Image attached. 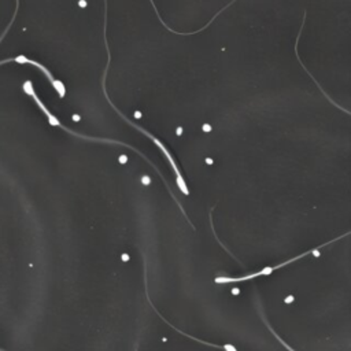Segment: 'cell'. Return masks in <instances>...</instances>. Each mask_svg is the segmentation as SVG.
<instances>
[{
    "mask_svg": "<svg viewBox=\"0 0 351 351\" xmlns=\"http://www.w3.org/2000/svg\"><path fill=\"white\" fill-rule=\"evenodd\" d=\"M106 29H107V13H105V43H106V50H107V66H106V70H105V76H103V81H102V87H103V91H105V96H106V99H107V102H109V105L113 107V109L117 111V114L121 117V118L123 119V121H126V122L131 125V126H133L135 129H137V131H140V132L144 135V136H147L148 139H151L152 140V143L155 144L158 148H159L162 152H164V155H165V158L166 159L169 161V164H170V166H172V169H173V172L176 173V182H177V185H178V188H180V191L184 194V195H189V189H188V187H187V182H185V180H184V177H182V174H181V172H180V169H178V165H177V162L174 161V158H173V155L170 154V151L166 148V146H165L164 143L161 142L159 139L158 137H155L154 135H151L150 132H147L146 129L144 128H142V126H139L137 123H135V122H132L131 119L126 117V115H123L121 111H119L117 107L114 106V103L113 102L110 101V98H109V93H107V89H106V77H107V72H109V69H110V60H111V55H110V48H109V44H107V35H106Z\"/></svg>",
    "mask_w": 351,
    "mask_h": 351,
    "instance_id": "obj_1",
    "label": "cell"
},
{
    "mask_svg": "<svg viewBox=\"0 0 351 351\" xmlns=\"http://www.w3.org/2000/svg\"><path fill=\"white\" fill-rule=\"evenodd\" d=\"M22 88H23V92L26 93V95H29V96H32L33 98V101L36 102V105L40 107V110L46 114V117H47V119H48V123L50 125H52V126H58V128H60V129H63L65 132H68V133H70V135H73V136H77V137H80V139H85V140H92V142H99V143H106V144H117V146H123V147H126V148H129V150H132V151H135V152H137L139 155L140 156H143V159L144 161H147L148 164L154 168V169L156 170V173L159 174L161 176V172L158 169H156L155 166L152 165V162H151L147 156H144L140 152V151L137 150V148H135V147H132V146H129V144H126V143H122V142H118V140H111V139H103V137H92V136H85V135H81V133H77V132H74V131H72V129H69V128H66V126H63L62 123H60V121L56 117H55L52 113H51L50 110L47 109L46 106H44V103L40 101V98L37 96V93H36V91H35V88H33V84H32V81H25L23 82V85H22ZM161 178H162V181L165 182V185H166V188H168V191L170 192V195L173 196V199H174V195H173V192L170 191V188L168 187V182H166V180H165L162 176H161Z\"/></svg>",
    "mask_w": 351,
    "mask_h": 351,
    "instance_id": "obj_2",
    "label": "cell"
},
{
    "mask_svg": "<svg viewBox=\"0 0 351 351\" xmlns=\"http://www.w3.org/2000/svg\"><path fill=\"white\" fill-rule=\"evenodd\" d=\"M311 251H307V252H303V254H301V256H297L295 258H291V260L285 261V262H281V264L278 265H274V266H265V268H262L261 270H258V272H256V273H250V274H246V276H242V277H227V276H219V277H215V283L217 284H229V283H240V281H247V280H252V278H257V277H261V276H270V274L273 273L274 270L280 269V268H283V266H287V265L292 264V262H295V261L301 260V258H303V257L309 256Z\"/></svg>",
    "mask_w": 351,
    "mask_h": 351,
    "instance_id": "obj_3",
    "label": "cell"
},
{
    "mask_svg": "<svg viewBox=\"0 0 351 351\" xmlns=\"http://www.w3.org/2000/svg\"><path fill=\"white\" fill-rule=\"evenodd\" d=\"M10 60H14V62H17V63H19V65H32V66H35V68L40 69L41 72L46 74V77L48 78V81L51 82V85L54 87V89L56 91V93L59 95L60 99H63L65 95H66V88H65V84L60 81V80H56L46 66H43V65L36 62V60L29 59V58H26L25 55H18L17 58H14V59H10Z\"/></svg>",
    "mask_w": 351,
    "mask_h": 351,
    "instance_id": "obj_4",
    "label": "cell"
},
{
    "mask_svg": "<svg viewBox=\"0 0 351 351\" xmlns=\"http://www.w3.org/2000/svg\"><path fill=\"white\" fill-rule=\"evenodd\" d=\"M262 320H264V323H265V324H266V327H268V329H269V331H270V332H272V333H273V336H274V338H276V339H277V340H278V342H280V343H281V344H283V346H284V347H285V348H287V350H288V351H297V350H294V348H292V347H291V346H288V344H287V343H285V342H284V340H283V339H281V338H280V336H278V335H277V333H276V332H274V331H273V329H272V327H270V325H269V323H268V321H266V318H265V317H264V314H262Z\"/></svg>",
    "mask_w": 351,
    "mask_h": 351,
    "instance_id": "obj_5",
    "label": "cell"
}]
</instances>
